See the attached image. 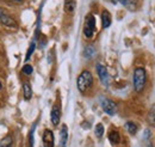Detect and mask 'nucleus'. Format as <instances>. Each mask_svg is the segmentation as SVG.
<instances>
[{
	"label": "nucleus",
	"mask_w": 155,
	"mask_h": 147,
	"mask_svg": "<svg viewBox=\"0 0 155 147\" xmlns=\"http://www.w3.org/2000/svg\"><path fill=\"white\" fill-rule=\"evenodd\" d=\"M92 84H93V77L90 71H82L80 75L78 77L77 85L79 91H86L87 89H90L92 86Z\"/></svg>",
	"instance_id": "f257e3e1"
},
{
	"label": "nucleus",
	"mask_w": 155,
	"mask_h": 147,
	"mask_svg": "<svg viewBox=\"0 0 155 147\" xmlns=\"http://www.w3.org/2000/svg\"><path fill=\"white\" fill-rule=\"evenodd\" d=\"M146 71L142 67H138L134 71V87L137 92H141L146 85Z\"/></svg>",
	"instance_id": "f03ea898"
},
{
	"label": "nucleus",
	"mask_w": 155,
	"mask_h": 147,
	"mask_svg": "<svg viewBox=\"0 0 155 147\" xmlns=\"http://www.w3.org/2000/svg\"><path fill=\"white\" fill-rule=\"evenodd\" d=\"M96 30V19L93 15H88L85 19V25H84V34L87 38H91L94 34Z\"/></svg>",
	"instance_id": "7ed1b4c3"
},
{
	"label": "nucleus",
	"mask_w": 155,
	"mask_h": 147,
	"mask_svg": "<svg viewBox=\"0 0 155 147\" xmlns=\"http://www.w3.org/2000/svg\"><path fill=\"white\" fill-rule=\"evenodd\" d=\"M100 105H101L103 110L105 111L107 115L112 116L117 112V104L109 98H101L100 99Z\"/></svg>",
	"instance_id": "20e7f679"
},
{
	"label": "nucleus",
	"mask_w": 155,
	"mask_h": 147,
	"mask_svg": "<svg viewBox=\"0 0 155 147\" xmlns=\"http://www.w3.org/2000/svg\"><path fill=\"white\" fill-rule=\"evenodd\" d=\"M97 73L99 75V79L100 81L104 84V85H109V80H110V77L107 73V70L105 66H103L101 63H98L97 65Z\"/></svg>",
	"instance_id": "39448f33"
},
{
	"label": "nucleus",
	"mask_w": 155,
	"mask_h": 147,
	"mask_svg": "<svg viewBox=\"0 0 155 147\" xmlns=\"http://www.w3.org/2000/svg\"><path fill=\"white\" fill-rule=\"evenodd\" d=\"M60 118H61V110H60V107L58 104H55L51 109L50 112V120H51V123L54 126H58L60 123Z\"/></svg>",
	"instance_id": "423d86ee"
},
{
	"label": "nucleus",
	"mask_w": 155,
	"mask_h": 147,
	"mask_svg": "<svg viewBox=\"0 0 155 147\" xmlns=\"http://www.w3.org/2000/svg\"><path fill=\"white\" fill-rule=\"evenodd\" d=\"M43 142L45 147H54V134L51 130L45 129L43 134Z\"/></svg>",
	"instance_id": "0eeeda50"
},
{
	"label": "nucleus",
	"mask_w": 155,
	"mask_h": 147,
	"mask_svg": "<svg viewBox=\"0 0 155 147\" xmlns=\"http://www.w3.org/2000/svg\"><path fill=\"white\" fill-rule=\"evenodd\" d=\"M67 140H68V128L66 125H63L60 130V147L66 146Z\"/></svg>",
	"instance_id": "6e6552de"
},
{
	"label": "nucleus",
	"mask_w": 155,
	"mask_h": 147,
	"mask_svg": "<svg viewBox=\"0 0 155 147\" xmlns=\"http://www.w3.org/2000/svg\"><path fill=\"white\" fill-rule=\"evenodd\" d=\"M101 25H103L104 29H106L111 25V16L106 10H104L101 12Z\"/></svg>",
	"instance_id": "1a4fd4ad"
},
{
	"label": "nucleus",
	"mask_w": 155,
	"mask_h": 147,
	"mask_svg": "<svg viewBox=\"0 0 155 147\" xmlns=\"http://www.w3.org/2000/svg\"><path fill=\"white\" fill-rule=\"evenodd\" d=\"M109 140H110V142L114 144V145L119 144V141H120V135H119V133H118L117 130H111L110 134H109Z\"/></svg>",
	"instance_id": "9d476101"
},
{
	"label": "nucleus",
	"mask_w": 155,
	"mask_h": 147,
	"mask_svg": "<svg viewBox=\"0 0 155 147\" xmlns=\"http://www.w3.org/2000/svg\"><path fill=\"white\" fill-rule=\"evenodd\" d=\"M23 96H24V99H26V101H29V99L32 97L31 86H30V84H28V83H25V84L23 85Z\"/></svg>",
	"instance_id": "9b49d317"
},
{
	"label": "nucleus",
	"mask_w": 155,
	"mask_h": 147,
	"mask_svg": "<svg viewBox=\"0 0 155 147\" xmlns=\"http://www.w3.org/2000/svg\"><path fill=\"white\" fill-rule=\"evenodd\" d=\"M0 22L2 23V24H5V25H7V26H16V22L13 20V19L11 18V17H8V16H6L5 13L0 17Z\"/></svg>",
	"instance_id": "f8f14e48"
},
{
	"label": "nucleus",
	"mask_w": 155,
	"mask_h": 147,
	"mask_svg": "<svg viewBox=\"0 0 155 147\" xmlns=\"http://www.w3.org/2000/svg\"><path fill=\"white\" fill-rule=\"evenodd\" d=\"M64 10L66 12H73L75 10V1L74 0H66L64 2Z\"/></svg>",
	"instance_id": "ddd939ff"
},
{
	"label": "nucleus",
	"mask_w": 155,
	"mask_h": 147,
	"mask_svg": "<svg viewBox=\"0 0 155 147\" xmlns=\"http://www.w3.org/2000/svg\"><path fill=\"white\" fill-rule=\"evenodd\" d=\"M125 128L128 130V133L131 134V135H135L137 133V127H136V125L134 122H127L125 123Z\"/></svg>",
	"instance_id": "4468645a"
},
{
	"label": "nucleus",
	"mask_w": 155,
	"mask_h": 147,
	"mask_svg": "<svg viewBox=\"0 0 155 147\" xmlns=\"http://www.w3.org/2000/svg\"><path fill=\"white\" fill-rule=\"evenodd\" d=\"M13 140L11 136H6L0 141V147H12Z\"/></svg>",
	"instance_id": "2eb2a0df"
},
{
	"label": "nucleus",
	"mask_w": 155,
	"mask_h": 147,
	"mask_svg": "<svg viewBox=\"0 0 155 147\" xmlns=\"http://www.w3.org/2000/svg\"><path fill=\"white\" fill-rule=\"evenodd\" d=\"M94 52H96V49H94L92 46H88V47H86L85 50H84V56L87 57V59H90V57H92V56L94 55Z\"/></svg>",
	"instance_id": "dca6fc26"
},
{
	"label": "nucleus",
	"mask_w": 155,
	"mask_h": 147,
	"mask_svg": "<svg viewBox=\"0 0 155 147\" xmlns=\"http://www.w3.org/2000/svg\"><path fill=\"white\" fill-rule=\"evenodd\" d=\"M94 133H96V136L97 138H101L103 134H104V126L101 123H98L94 128Z\"/></svg>",
	"instance_id": "f3484780"
},
{
	"label": "nucleus",
	"mask_w": 155,
	"mask_h": 147,
	"mask_svg": "<svg viewBox=\"0 0 155 147\" xmlns=\"http://www.w3.org/2000/svg\"><path fill=\"white\" fill-rule=\"evenodd\" d=\"M136 4H137V1H136V0H127V1H125V6H127L130 11H135Z\"/></svg>",
	"instance_id": "a211bd4d"
},
{
	"label": "nucleus",
	"mask_w": 155,
	"mask_h": 147,
	"mask_svg": "<svg viewBox=\"0 0 155 147\" xmlns=\"http://www.w3.org/2000/svg\"><path fill=\"white\" fill-rule=\"evenodd\" d=\"M32 71H34V68H32L31 65H25L23 67V73L26 74V75H30V74L32 73Z\"/></svg>",
	"instance_id": "6ab92c4d"
},
{
	"label": "nucleus",
	"mask_w": 155,
	"mask_h": 147,
	"mask_svg": "<svg viewBox=\"0 0 155 147\" xmlns=\"http://www.w3.org/2000/svg\"><path fill=\"white\" fill-rule=\"evenodd\" d=\"M34 50H35V43H32V44L30 46L29 50H28V54H26V57H25V60H26V61L30 59V56H31V54L34 53Z\"/></svg>",
	"instance_id": "aec40b11"
},
{
	"label": "nucleus",
	"mask_w": 155,
	"mask_h": 147,
	"mask_svg": "<svg viewBox=\"0 0 155 147\" xmlns=\"http://www.w3.org/2000/svg\"><path fill=\"white\" fill-rule=\"evenodd\" d=\"M34 130H35V128H32V130L30 132V136H29V145H30V147H34Z\"/></svg>",
	"instance_id": "412c9836"
},
{
	"label": "nucleus",
	"mask_w": 155,
	"mask_h": 147,
	"mask_svg": "<svg viewBox=\"0 0 155 147\" xmlns=\"http://www.w3.org/2000/svg\"><path fill=\"white\" fill-rule=\"evenodd\" d=\"M117 1L120 2V4H123V5H125V1H127V0H117Z\"/></svg>",
	"instance_id": "4be33fe9"
},
{
	"label": "nucleus",
	"mask_w": 155,
	"mask_h": 147,
	"mask_svg": "<svg viewBox=\"0 0 155 147\" xmlns=\"http://www.w3.org/2000/svg\"><path fill=\"white\" fill-rule=\"evenodd\" d=\"M2 15H4V11H2V10H1V9H0V17H1V16H2Z\"/></svg>",
	"instance_id": "5701e85b"
},
{
	"label": "nucleus",
	"mask_w": 155,
	"mask_h": 147,
	"mask_svg": "<svg viewBox=\"0 0 155 147\" xmlns=\"http://www.w3.org/2000/svg\"><path fill=\"white\" fill-rule=\"evenodd\" d=\"M112 1H114V4H116V2H118V1H117V0H112Z\"/></svg>",
	"instance_id": "b1692460"
},
{
	"label": "nucleus",
	"mask_w": 155,
	"mask_h": 147,
	"mask_svg": "<svg viewBox=\"0 0 155 147\" xmlns=\"http://www.w3.org/2000/svg\"><path fill=\"white\" fill-rule=\"evenodd\" d=\"M0 90H1V83H0Z\"/></svg>",
	"instance_id": "393cba45"
},
{
	"label": "nucleus",
	"mask_w": 155,
	"mask_h": 147,
	"mask_svg": "<svg viewBox=\"0 0 155 147\" xmlns=\"http://www.w3.org/2000/svg\"><path fill=\"white\" fill-rule=\"evenodd\" d=\"M15 1H21V0H15Z\"/></svg>",
	"instance_id": "a878e982"
}]
</instances>
